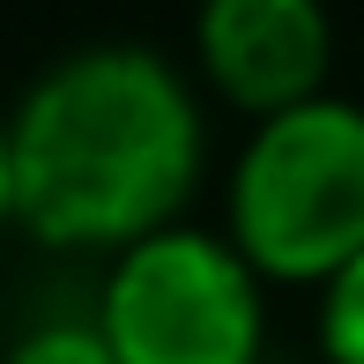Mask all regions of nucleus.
<instances>
[{
  "instance_id": "obj_1",
  "label": "nucleus",
  "mask_w": 364,
  "mask_h": 364,
  "mask_svg": "<svg viewBox=\"0 0 364 364\" xmlns=\"http://www.w3.org/2000/svg\"><path fill=\"white\" fill-rule=\"evenodd\" d=\"M15 223L45 245L119 253L178 216L201 171V112L164 53L97 45L60 60L8 119Z\"/></svg>"
},
{
  "instance_id": "obj_2",
  "label": "nucleus",
  "mask_w": 364,
  "mask_h": 364,
  "mask_svg": "<svg viewBox=\"0 0 364 364\" xmlns=\"http://www.w3.org/2000/svg\"><path fill=\"white\" fill-rule=\"evenodd\" d=\"M230 245L275 283H327L364 253V112L305 97L268 112L230 178Z\"/></svg>"
},
{
  "instance_id": "obj_3",
  "label": "nucleus",
  "mask_w": 364,
  "mask_h": 364,
  "mask_svg": "<svg viewBox=\"0 0 364 364\" xmlns=\"http://www.w3.org/2000/svg\"><path fill=\"white\" fill-rule=\"evenodd\" d=\"M119 364H260V268L208 230H149L119 245L97 297Z\"/></svg>"
},
{
  "instance_id": "obj_4",
  "label": "nucleus",
  "mask_w": 364,
  "mask_h": 364,
  "mask_svg": "<svg viewBox=\"0 0 364 364\" xmlns=\"http://www.w3.org/2000/svg\"><path fill=\"white\" fill-rule=\"evenodd\" d=\"M327 60L335 30L320 0H201V75L253 119L320 97Z\"/></svg>"
},
{
  "instance_id": "obj_5",
  "label": "nucleus",
  "mask_w": 364,
  "mask_h": 364,
  "mask_svg": "<svg viewBox=\"0 0 364 364\" xmlns=\"http://www.w3.org/2000/svg\"><path fill=\"white\" fill-rule=\"evenodd\" d=\"M320 350L327 364H364V253L320 283Z\"/></svg>"
},
{
  "instance_id": "obj_6",
  "label": "nucleus",
  "mask_w": 364,
  "mask_h": 364,
  "mask_svg": "<svg viewBox=\"0 0 364 364\" xmlns=\"http://www.w3.org/2000/svg\"><path fill=\"white\" fill-rule=\"evenodd\" d=\"M8 364H119L105 342V327H38V335H23L8 350Z\"/></svg>"
},
{
  "instance_id": "obj_7",
  "label": "nucleus",
  "mask_w": 364,
  "mask_h": 364,
  "mask_svg": "<svg viewBox=\"0 0 364 364\" xmlns=\"http://www.w3.org/2000/svg\"><path fill=\"white\" fill-rule=\"evenodd\" d=\"M15 216V149H8V119H0V223Z\"/></svg>"
}]
</instances>
